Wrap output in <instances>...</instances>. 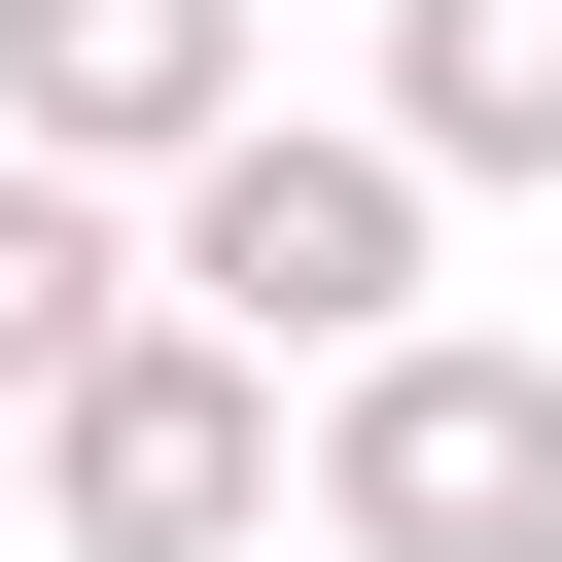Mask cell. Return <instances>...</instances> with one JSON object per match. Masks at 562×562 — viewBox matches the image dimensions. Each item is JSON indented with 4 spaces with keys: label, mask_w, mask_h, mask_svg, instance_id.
Returning <instances> with one entry per match:
<instances>
[{
    "label": "cell",
    "mask_w": 562,
    "mask_h": 562,
    "mask_svg": "<svg viewBox=\"0 0 562 562\" xmlns=\"http://www.w3.org/2000/svg\"><path fill=\"white\" fill-rule=\"evenodd\" d=\"M422 246H457V176L386 140V105H246L176 211H140V281L211 316V351H281V386H351V351H422Z\"/></svg>",
    "instance_id": "1"
},
{
    "label": "cell",
    "mask_w": 562,
    "mask_h": 562,
    "mask_svg": "<svg viewBox=\"0 0 562 562\" xmlns=\"http://www.w3.org/2000/svg\"><path fill=\"white\" fill-rule=\"evenodd\" d=\"M281 492H316V386H281V351H211L176 281H140V351H105V386H35V527H70V562H246Z\"/></svg>",
    "instance_id": "2"
},
{
    "label": "cell",
    "mask_w": 562,
    "mask_h": 562,
    "mask_svg": "<svg viewBox=\"0 0 562 562\" xmlns=\"http://www.w3.org/2000/svg\"><path fill=\"white\" fill-rule=\"evenodd\" d=\"M316 562H562V351L527 316H422L316 386Z\"/></svg>",
    "instance_id": "3"
},
{
    "label": "cell",
    "mask_w": 562,
    "mask_h": 562,
    "mask_svg": "<svg viewBox=\"0 0 562 562\" xmlns=\"http://www.w3.org/2000/svg\"><path fill=\"white\" fill-rule=\"evenodd\" d=\"M246 105H281V35H246V0H0V140H35V176H105V211H176Z\"/></svg>",
    "instance_id": "4"
},
{
    "label": "cell",
    "mask_w": 562,
    "mask_h": 562,
    "mask_svg": "<svg viewBox=\"0 0 562 562\" xmlns=\"http://www.w3.org/2000/svg\"><path fill=\"white\" fill-rule=\"evenodd\" d=\"M351 105H386L457 211H527V176H562V0H386V70H351Z\"/></svg>",
    "instance_id": "5"
},
{
    "label": "cell",
    "mask_w": 562,
    "mask_h": 562,
    "mask_svg": "<svg viewBox=\"0 0 562 562\" xmlns=\"http://www.w3.org/2000/svg\"><path fill=\"white\" fill-rule=\"evenodd\" d=\"M105 351H140V211L0 140V422H35V386H105Z\"/></svg>",
    "instance_id": "6"
}]
</instances>
